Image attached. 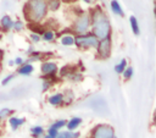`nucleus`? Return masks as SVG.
Returning <instances> with one entry per match:
<instances>
[{"instance_id":"20e7f679","label":"nucleus","mask_w":156,"mask_h":138,"mask_svg":"<svg viewBox=\"0 0 156 138\" xmlns=\"http://www.w3.org/2000/svg\"><path fill=\"white\" fill-rule=\"evenodd\" d=\"M74 43L79 48H96L99 40L93 34H80L74 39Z\"/></svg>"},{"instance_id":"dca6fc26","label":"nucleus","mask_w":156,"mask_h":138,"mask_svg":"<svg viewBox=\"0 0 156 138\" xmlns=\"http://www.w3.org/2000/svg\"><path fill=\"white\" fill-rule=\"evenodd\" d=\"M46 7H49L50 10L55 11L60 7V0H48L46 2Z\"/></svg>"},{"instance_id":"6ab92c4d","label":"nucleus","mask_w":156,"mask_h":138,"mask_svg":"<svg viewBox=\"0 0 156 138\" xmlns=\"http://www.w3.org/2000/svg\"><path fill=\"white\" fill-rule=\"evenodd\" d=\"M65 125H66V121H65V120H60V121H56L55 123H52V125H51V128L58 131V129H60L61 127H63Z\"/></svg>"},{"instance_id":"412c9836","label":"nucleus","mask_w":156,"mask_h":138,"mask_svg":"<svg viewBox=\"0 0 156 138\" xmlns=\"http://www.w3.org/2000/svg\"><path fill=\"white\" fill-rule=\"evenodd\" d=\"M43 37H44V39H45V40L50 42V40H52V39H54V32H52V31H44Z\"/></svg>"},{"instance_id":"0eeeda50","label":"nucleus","mask_w":156,"mask_h":138,"mask_svg":"<svg viewBox=\"0 0 156 138\" xmlns=\"http://www.w3.org/2000/svg\"><path fill=\"white\" fill-rule=\"evenodd\" d=\"M56 71H57V66H56V64H54V62H44V64L41 65V72H43L45 76L51 77V76H54V74L56 73Z\"/></svg>"},{"instance_id":"39448f33","label":"nucleus","mask_w":156,"mask_h":138,"mask_svg":"<svg viewBox=\"0 0 156 138\" xmlns=\"http://www.w3.org/2000/svg\"><path fill=\"white\" fill-rule=\"evenodd\" d=\"M89 26H90V15L82 13L77 18V21L74 22V31L77 33H79V35L80 34H85L88 28H89Z\"/></svg>"},{"instance_id":"f257e3e1","label":"nucleus","mask_w":156,"mask_h":138,"mask_svg":"<svg viewBox=\"0 0 156 138\" xmlns=\"http://www.w3.org/2000/svg\"><path fill=\"white\" fill-rule=\"evenodd\" d=\"M90 24L93 27V35L98 40H102V39L110 38L111 26H110V22L107 20L105 12L100 7H96V9H94L91 11Z\"/></svg>"},{"instance_id":"393cba45","label":"nucleus","mask_w":156,"mask_h":138,"mask_svg":"<svg viewBox=\"0 0 156 138\" xmlns=\"http://www.w3.org/2000/svg\"><path fill=\"white\" fill-rule=\"evenodd\" d=\"M12 27H15V29L16 31H20V29H22L23 28V24H22V22L21 21H17V22H15L13 23V26Z\"/></svg>"},{"instance_id":"cd10ccee","label":"nucleus","mask_w":156,"mask_h":138,"mask_svg":"<svg viewBox=\"0 0 156 138\" xmlns=\"http://www.w3.org/2000/svg\"><path fill=\"white\" fill-rule=\"evenodd\" d=\"M22 62H23V60H22L21 57H17V59L13 61V64H17V65H22Z\"/></svg>"},{"instance_id":"b1692460","label":"nucleus","mask_w":156,"mask_h":138,"mask_svg":"<svg viewBox=\"0 0 156 138\" xmlns=\"http://www.w3.org/2000/svg\"><path fill=\"white\" fill-rule=\"evenodd\" d=\"M57 133H58V132H57L56 129H54V128H51V127L49 128V132H48V134H49L50 137H52V138H56V137H57Z\"/></svg>"},{"instance_id":"7ed1b4c3","label":"nucleus","mask_w":156,"mask_h":138,"mask_svg":"<svg viewBox=\"0 0 156 138\" xmlns=\"http://www.w3.org/2000/svg\"><path fill=\"white\" fill-rule=\"evenodd\" d=\"M91 138H115V129L108 125H99L93 129Z\"/></svg>"},{"instance_id":"a878e982","label":"nucleus","mask_w":156,"mask_h":138,"mask_svg":"<svg viewBox=\"0 0 156 138\" xmlns=\"http://www.w3.org/2000/svg\"><path fill=\"white\" fill-rule=\"evenodd\" d=\"M12 78H13V74H9V76H6V77L2 79V85H6Z\"/></svg>"},{"instance_id":"4468645a","label":"nucleus","mask_w":156,"mask_h":138,"mask_svg":"<svg viewBox=\"0 0 156 138\" xmlns=\"http://www.w3.org/2000/svg\"><path fill=\"white\" fill-rule=\"evenodd\" d=\"M77 137H79V133H72L69 131H66V132L57 133L56 138H77Z\"/></svg>"},{"instance_id":"ddd939ff","label":"nucleus","mask_w":156,"mask_h":138,"mask_svg":"<svg viewBox=\"0 0 156 138\" xmlns=\"http://www.w3.org/2000/svg\"><path fill=\"white\" fill-rule=\"evenodd\" d=\"M23 122H24L23 118H17V117H11V118H10V125H11L12 129H16V128L20 127Z\"/></svg>"},{"instance_id":"4be33fe9","label":"nucleus","mask_w":156,"mask_h":138,"mask_svg":"<svg viewBox=\"0 0 156 138\" xmlns=\"http://www.w3.org/2000/svg\"><path fill=\"white\" fill-rule=\"evenodd\" d=\"M11 112H12V110H10V109H7V107L1 109V110H0V120H2V118H5V117H7Z\"/></svg>"},{"instance_id":"9b49d317","label":"nucleus","mask_w":156,"mask_h":138,"mask_svg":"<svg viewBox=\"0 0 156 138\" xmlns=\"http://www.w3.org/2000/svg\"><path fill=\"white\" fill-rule=\"evenodd\" d=\"M62 96H63L62 94H55V95H52V96L49 98V103L51 105H60L63 101V98Z\"/></svg>"},{"instance_id":"f3484780","label":"nucleus","mask_w":156,"mask_h":138,"mask_svg":"<svg viewBox=\"0 0 156 138\" xmlns=\"http://www.w3.org/2000/svg\"><path fill=\"white\" fill-rule=\"evenodd\" d=\"M61 43H62L63 45H72V44H74V38L71 37V35H65V37L61 39Z\"/></svg>"},{"instance_id":"f8f14e48","label":"nucleus","mask_w":156,"mask_h":138,"mask_svg":"<svg viewBox=\"0 0 156 138\" xmlns=\"http://www.w3.org/2000/svg\"><path fill=\"white\" fill-rule=\"evenodd\" d=\"M33 72V66L32 65H29V64H27V65H23V66H21L20 68H18V73L20 74H29V73H32Z\"/></svg>"},{"instance_id":"aec40b11","label":"nucleus","mask_w":156,"mask_h":138,"mask_svg":"<svg viewBox=\"0 0 156 138\" xmlns=\"http://www.w3.org/2000/svg\"><path fill=\"white\" fill-rule=\"evenodd\" d=\"M30 132H32V134H33L34 137H39V136L43 133V128H41L40 126H35V127H33V128L30 129Z\"/></svg>"},{"instance_id":"1a4fd4ad","label":"nucleus","mask_w":156,"mask_h":138,"mask_svg":"<svg viewBox=\"0 0 156 138\" xmlns=\"http://www.w3.org/2000/svg\"><path fill=\"white\" fill-rule=\"evenodd\" d=\"M80 122H82L80 117H73V118H71V120L67 122V128H68V131L71 132V131L76 129V128L80 125Z\"/></svg>"},{"instance_id":"bb28decb","label":"nucleus","mask_w":156,"mask_h":138,"mask_svg":"<svg viewBox=\"0 0 156 138\" xmlns=\"http://www.w3.org/2000/svg\"><path fill=\"white\" fill-rule=\"evenodd\" d=\"M30 37H32V39H33L34 42H38V40L40 39V38H39V35H38V34H34V33H33V34H32Z\"/></svg>"},{"instance_id":"f03ea898","label":"nucleus","mask_w":156,"mask_h":138,"mask_svg":"<svg viewBox=\"0 0 156 138\" xmlns=\"http://www.w3.org/2000/svg\"><path fill=\"white\" fill-rule=\"evenodd\" d=\"M46 9L48 7H46L45 0H30L24 7L26 17L30 22L38 23L45 17Z\"/></svg>"},{"instance_id":"a211bd4d","label":"nucleus","mask_w":156,"mask_h":138,"mask_svg":"<svg viewBox=\"0 0 156 138\" xmlns=\"http://www.w3.org/2000/svg\"><path fill=\"white\" fill-rule=\"evenodd\" d=\"M126 62H127V61H126L124 59L121 60V62L115 66V71H116L117 73H122V72L124 71V68H126Z\"/></svg>"},{"instance_id":"2eb2a0df","label":"nucleus","mask_w":156,"mask_h":138,"mask_svg":"<svg viewBox=\"0 0 156 138\" xmlns=\"http://www.w3.org/2000/svg\"><path fill=\"white\" fill-rule=\"evenodd\" d=\"M129 21H130V26H132L133 33L138 35V34H139V26H138V21H136V18H135L134 16H130Z\"/></svg>"},{"instance_id":"6e6552de","label":"nucleus","mask_w":156,"mask_h":138,"mask_svg":"<svg viewBox=\"0 0 156 138\" xmlns=\"http://www.w3.org/2000/svg\"><path fill=\"white\" fill-rule=\"evenodd\" d=\"M0 24H1V28H2V29L7 31V29L12 28L13 22H12V20L10 18V16H4V17L1 18V21H0Z\"/></svg>"},{"instance_id":"423d86ee","label":"nucleus","mask_w":156,"mask_h":138,"mask_svg":"<svg viewBox=\"0 0 156 138\" xmlns=\"http://www.w3.org/2000/svg\"><path fill=\"white\" fill-rule=\"evenodd\" d=\"M96 48H98L99 56L101 59H107L110 56V53H111V40H110V38L99 40V44H98Z\"/></svg>"},{"instance_id":"c756f323","label":"nucleus","mask_w":156,"mask_h":138,"mask_svg":"<svg viewBox=\"0 0 156 138\" xmlns=\"http://www.w3.org/2000/svg\"><path fill=\"white\" fill-rule=\"evenodd\" d=\"M45 138H52V137H50V136H49V134H48V136H46V137H45Z\"/></svg>"},{"instance_id":"5701e85b","label":"nucleus","mask_w":156,"mask_h":138,"mask_svg":"<svg viewBox=\"0 0 156 138\" xmlns=\"http://www.w3.org/2000/svg\"><path fill=\"white\" fill-rule=\"evenodd\" d=\"M122 73H123V76H124L126 79H129L133 76V68L132 67H127V68H124V71Z\"/></svg>"},{"instance_id":"9d476101","label":"nucleus","mask_w":156,"mask_h":138,"mask_svg":"<svg viewBox=\"0 0 156 138\" xmlns=\"http://www.w3.org/2000/svg\"><path fill=\"white\" fill-rule=\"evenodd\" d=\"M111 9H112L113 13H116V15H118V16H123V10H122V7L119 6V4H118L117 0H112V1H111Z\"/></svg>"},{"instance_id":"c85d7f7f","label":"nucleus","mask_w":156,"mask_h":138,"mask_svg":"<svg viewBox=\"0 0 156 138\" xmlns=\"http://www.w3.org/2000/svg\"><path fill=\"white\" fill-rule=\"evenodd\" d=\"M84 1H85V2H88V4H90V2H93L94 0H84Z\"/></svg>"}]
</instances>
